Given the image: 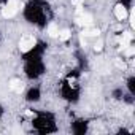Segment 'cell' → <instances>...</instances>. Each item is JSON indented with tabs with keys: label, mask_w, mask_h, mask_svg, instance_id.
<instances>
[{
	"label": "cell",
	"mask_w": 135,
	"mask_h": 135,
	"mask_svg": "<svg viewBox=\"0 0 135 135\" xmlns=\"http://www.w3.org/2000/svg\"><path fill=\"white\" fill-rule=\"evenodd\" d=\"M19 8H22L21 2H18V0H8V3L2 8L0 15H2V18H5V19H10V18H13L18 13Z\"/></svg>",
	"instance_id": "6da1fadb"
},
{
	"label": "cell",
	"mask_w": 135,
	"mask_h": 135,
	"mask_svg": "<svg viewBox=\"0 0 135 135\" xmlns=\"http://www.w3.org/2000/svg\"><path fill=\"white\" fill-rule=\"evenodd\" d=\"M35 45V37L30 35V33H24L19 40V49L21 52H29Z\"/></svg>",
	"instance_id": "7a4b0ae2"
},
{
	"label": "cell",
	"mask_w": 135,
	"mask_h": 135,
	"mask_svg": "<svg viewBox=\"0 0 135 135\" xmlns=\"http://www.w3.org/2000/svg\"><path fill=\"white\" fill-rule=\"evenodd\" d=\"M114 16H116L118 21H124V19L127 18V10H126V7H124V5H116V8H114Z\"/></svg>",
	"instance_id": "3957f363"
},
{
	"label": "cell",
	"mask_w": 135,
	"mask_h": 135,
	"mask_svg": "<svg viewBox=\"0 0 135 135\" xmlns=\"http://www.w3.org/2000/svg\"><path fill=\"white\" fill-rule=\"evenodd\" d=\"M132 38H133V35H132L130 32H124V33H122V38H121V48H122V49H126V48L130 45Z\"/></svg>",
	"instance_id": "277c9868"
},
{
	"label": "cell",
	"mask_w": 135,
	"mask_h": 135,
	"mask_svg": "<svg viewBox=\"0 0 135 135\" xmlns=\"http://www.w3.org/2000/svg\"><path fill=\"white\" fill-rule=\"evenodd\" d=\"M78 22L83 24V26H86V27H89V26L92 24V16H91V15H81V16L78 18Z\"/></svg>",
	"instance_id": "5b68a950"
},
{
	"label": "cell",
	"mask_w": 135,
	"mask_h": 135,
	"mask_svg": "<svg viewBox=\"0 0 135 135\" xmlns=\"http://www.w3.org/2000/svg\"><path fill=\"white\" fill-rule=\"evenodd\" d=\"M83 35L84 37H97V35H100V30L99 29H84Z\"/></svg>",
	"instance_id": "8992f818"
},
{
	"label": "cell",
	"mask_w": 135,
	"mask_h": 135,
	"mask_svg": "<svg viewBox=\"0 0 135 135\" xmlns=\"http://www.w3.org/2000/svg\"><path fill=\"white\" fill-rule=\"evenodd\" d=\"M57 37H59V40H60V41H67V40L70 38V30H69V29H64L62 32H59V35H57Z\"/></svg>",
	"instance_id": "52a82bcc"
},
{
	"label": "cell",
	"mask_w": 135,
	"mask_h": 135,
	"mask_svg": "<svg viewBox=\"0 0 135 135\" xmlns=\"http://www.w3.org/2000/svg\"><path fill=\"white\" fill-rule=\"evenodd\" d=\"M48 35L52 37V38L59 35V30H57V26H56V24H49V27H48Z\"/></svg>",
	"instance_id": "ba28073f"
},
{
	"label": "cell",
	"mask_w": 135,
	"mask_h": 135,
	"mask_svg": "<svg viewBox=\"0 0 135 135\" xmlns=\"http://www.w3.org/2000/svg\"><path fill=\"white\" fill-rule=\"evenodd\" d=\"M133 54H135V49H133L132 46H127V48H126V56H127V57H132Z\"/></svg>",
	"instance_id": "9c48e42d"
},
{
	"label": "cell",
	"mask_w": 135,
	"mask_h": 135,
	"mask_svg": "<svg viewBox=\"0 0 135 135\" xmlns=\"http://www.w3.org/2000/svg\"><path fill=\"white\" fill-rule=\"evenodd\" d=\"M94 49H95V51H102V49H103V41H97V43L94 45Z\"/></svg>",
	"instance_id": "30bf717a"
},
{
	"label": "cell",
	"mask_w": 135,
	"mask_h": 135,
	"mask_svg": "<svg viewBox=\"0 0 135 135\" xmlns=\"http://www.w3.org/2000/svg\"><path fill=\"white\" fill-rule=\"evenodd\" d=\"M116 65L119 67V69H126V64H124V62H121V60H116Z\"/></svg>",
	"instance_id": "8fae6325"
}]
</instances>
